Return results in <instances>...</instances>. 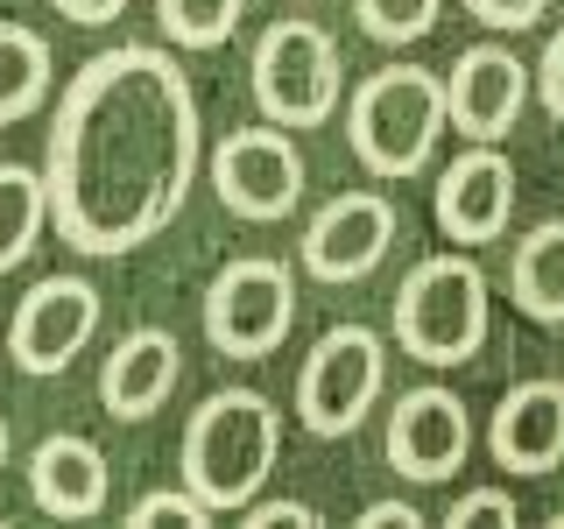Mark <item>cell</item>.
Returning <instances> with one entry per match:
<instances>
[{
    "label": "cell",
    "instance_id": "4316f807",
    "mask_svg": "<svg viewBox=\"0 0 564 529\" xmlns=\"http://www.w3.org/2000/svg\"><path fill=\"white\" fill-rule=\"evenodd\" d=\"M57 14H70V22H85V29H99V22H113V14H128V0H57Z\"/></svg>",
    "mask_w": 564,
    "mask_h": 529
},
{
    "label": "cell",
    "instance_id": "9c48e42d",
    "mask_svg": "<svg viewBox=\"0 0 564 529\" xmlns=\"http://www.w3.org/2000/svg\"><path fill=\"white\" fill-rule=\"evenodd\" d=\"M99 290L85 276H43L35 290L14 304V325H8V360L22 375H64L99 332Z\"/></svg>",
    "mask_w": 564,
    "mask_h": 529
},
{
    "label": "cell",
    "instance_id": "7402d4cb",
    "mask_svg": "<svg viewBox=\"0 0 564 529\" xmlns=\"http://www.w3.org/2000/svg\"><path fill=\"white\" fill-rule=\"evenodd\" d=\"M128 522H134V529H149V522H184V529H198V522H212V508H205L191 487H155V494H141V501L128 508Z\"/></svg>",
    "mask_w": 564,
    "mask_h": 529
},
{
    "label": "cell",
    "instance_id": "83f0119b",
    "mask_svg": "<svg viewBox=\"0 0 564 529\" xmlns=\"http://www.w3.org/2000/svg\"><path fill=\"white\" fill-rule=\"evenodd\" d=\"M360 522H375V529H381V522H395V529H410V522H423V516H416V508H410V501H375V508H360Z\"/></svg>",
    "mask_w": 564,
    "mask_h": 529
},
{
    "label": "cell",
    "instance_id": "4fadbf2b",
    "mask_svg": "<svg viewBox=\"0 0 564 529\" xmlns=\"http://www.w3.org/2000/svg\"><path fill=\"white\" fill-rule=\"evenodd\" d=\"M508 212H516V163H508L494 141H473L466 155H452L437 170V226L458 247H487L508 234Z\"/></svg>",
    "mask_w": 564,
    "mask_h": 529
},
{
    "label": "cell",
    "instance_id": "8992f818",
    "mask_svg": "<svg viewBox=\"0 0 564 529\" xmlns=\"http://www.w3.org/2000/svg\"><path fill=\"white\" fill-rule=\"evenodd\" d=\"M296 325V276L275 255H240L205 290V339L226 360H269Z\"/></svg>",
    "mask_w": 564,
    "mask_h": 529
},
{
    "label": "cell",
    "instance_id": "7c38bea8",
    "mask_svg": "<svg viewBox=\"0 0 564 529\" xmlns=\"http://www.w3.org/2000/svg\"><path fill=\"white\" fill-rule=\"evenodd\" d=\"M529 106V64L508 43H473L445 78V120L466 141H508Z\"/></svg>",
    "mask_w": 564,
    "mask_h": 529
},
{
    "label": "cell",
    "instance_id": "3957f363",
    "mask_svg": "<svg viewBox=\"0 0 564 529\" xmlns=\"http://www.w3.org/2000/svg\"><path fill=\"white\" fill-rule=\"evenodd\" d=\"M437 134H445V78L437 71L388 64L346 99V141L360 155V170L381 176V184L416 176L437 155Z\"/></svg>",
    "mask_w": 564,
    "mask_h": 529
},
{
    "label": "cell",
    "instance_id": "277c9868",
    "mask_svg": "<svg viewBox=\"0 0 564 529\" xmlns=\"http://www.w3.org/2000/svg\"><path fill=\"white\" fill-rule=\"evenodd\" d=\"M494 296L473 255H423L395 290V346L423 367H466L487 346Z\"/></svg>",
    "mask_w": 564,
    "mask_h": 529
},
{
    "label": "cell",
    "instance_id": "7a4b0ae2",
    "mask_svg": "<svg viewBox=\"0 0 564 529\" xmlns=\"http://www.w3.org/2000/svg\"><path fill=\"white\" fill-rule=\"evenodd\" d=\"M282 452V410L261 388H219L184 423V487L212 516H240L275 473Z\"/></svg>",
    "mask_w": 564,
    "mask_h": 529
},
{
    "label": "cell",
    "instance_id": "cb8c5ba5",
    "mask_svg": "<svg viewBox=\"0 0 564 529\" xmlns=\"http://www.w3.org/2000/svg\"><path fill=\"white\" fill-rule=\"evenodd\" d=\"M452 529H473V522H516V501H508V487H473L458 494V501L445 508Z\"/></svg>",
    "mask_w": 564,
    "mask_h": 529
},
{
    "label": "cell",
    "instance_id": "52a82bcc",
    "mask_svg": "<svg viewBox=\"0 0 564 529\" xmlns=\"http://www.w3.org/2000/svg\"><path fill=\"white\" fill-rule=\"evenodd\" d=\"M388 388V346L381 332L367 325H332L325 339L311 346L304 375H296V417H304L311 438H346L360 431L367 410Z\"/></svg>",
    "mask_w": 564,
    "mask_h": 529
},
{
    "label": "cell",
    "instance_id": "ffe728a7",
    "mask_svg": "<svg viewBox=\"0 0 564 529\" xmlns=\"http://www.w3.org/2000/svg\"><path fill=\"white\" fill-rule=\"evenodd\" d=\"M247 0H155V22L176 50H219L240 29Z\"/></svg>",
    "mask_w": 564,
    "mask_h": 529
},
{
    "label": "cell",
    "instance_id": "8fae6325",
    "mask_svg": "<svg viewBox=\"0 0 564 529\" xmlns=\"http://www.w3.org/2000/svg\"><path fill=\"white\" fill-rule=\"evenodd\" d=\"M395 247V205L381 191H339L304 226V269L317 282H367Z\"/></svg>",
    "mask_w": 564,
    "mask_h": 529
},
{
    "label": "cell",
    "instance_id": "f1b7e54d",
    "mask_svg": "<svg viewBox=\"0 0 564 529\" xmlns=\"http://www.w3.org/2000/svg\"><path fill=\"white\" fill-rule=\"evenodd\" d=\"M0 466H8V417H0Z\"/></svg>",
    "mask_w": 564,
    "mask_h": 529
},
{
    "label": "cell",
    "instance_id": "e0dca14e",
    "mask_svg": "<svg viewBox=\"0 0 564 529\" xmlns=\"http://www.w3.org/2000/svg\"><path fill=\"white\" fill-rule=\"evenodd\" d=\"M508 296L536 325H564V219L529 226L508 255Z\"/></svg>",
    "mask_w": 564,
    "mask_h": 529
},
{
    "label": "cell",
    "instance_id": "d6986e66",
    "mask_svg": "<svg viewBox=\"0 0 564 529\" xmlns=\"http://www.w3.org/2000/svg\"><path fill=\"white\" fill-rule=\"evenodd\" d=\"M50 205H43V170L29 163H0V276L22 269V261L43 247Z\"/></svg>",
    "mask_w": 564,
    "mask_h": 529
},
{
    "label": "cell",
    "instance_id": "44dd1931",
    "mask_svg": "<svg viewBox=\"0 0 564 529\" xmlns=\"http://www.w3.org/2000/svg\"><path fill=\"white\" fill-rule=\"evenodd\" d=\"M437 8L445 0H352V14L375 43H423L437 29Z\"/></svg>",
    "mask_w": 564,
    "mask_h": 529
},
{
    "label": "cell",
    "instance_id": "30bf717a",
    "mask_svg": "<svg viewBox=\"0 0 564 529\" xmlns=\"http://www.w3.org/2000/svg\"><path fill=\"white\" fill-rule=\"evenodd\" d=\"M466 452H473V417L452 388L423 381L410 396H395V410H388V466H395L402 481L437 487L466 466Z\"/></svg>",
    "mask_w": 564,
    "mask_h": 529
},
{
    "label": "cell",
    "instance_id": "5b68a950",
    "mask_svg": "<svg viewBox=\"0 0 564 529\" xmlns=\"http://www.w3.org/2000/svg\"><path fill=\"white\" fill-rule=\"evenodd\" d=\"M247 71H254L261 120H275V128H325V120L339 114L346 64H339V43H332L311 14H282V22L261 29Z\"/></svg>",
    "mask_w": 564,
    "mask_h": 529
},
{
    "label": "cell",
    "instance_id": "9a60e30c",
    "mask_svg": "<svg viewBox=\"0 0 564 529\" xmlns=\"http://www.w3.org/2000/svg\"><path fill=\"white\" fill-rule=\"evenodd\" d=\"M487 452L508 473H551L564 458V381H516L494 402Z\"/></svg>",
    "mask_w": 564,
    "mask_h": 529
},
{
    "label": "cell",
    "instance_id": "484cf974",
    "mask_svg": "<svg viewBox=\"0 0 564 529\" xmlns=\"http://www.w3.org/2000/svg\"><path fill=\"white\" fill-rule=\"evenodd\" d=\"M240 522H254V529H269V522H317V508L311 501H261V494H254V501L240 508Z\"/></svg>",
    "mask_w": 564,
    "mask_h": 529
},
{
    "label": "cell",
    "instance_id": "2e32d148",
    "mask_svg": "<svg viewBox=\"0 0 564 529\" xmlns=\"http://www.w3.org/2000/svg\"><path fill=\"white\" fill-rule=\"evenodd\" d=\"M170 388H176V339L163 325H134L99 367V402H106V417H120V423L155 417L170 402Z\"/></svg>",
    "mask_w": 564,
    "mask_h": 529
},
{
    "label": "cell",
    "instance_id": "d4e9b609",
    "mask_svg": "<svg viewBox=\"0 0 564 529\" xmlns=\"http://www.w3.org/2000/svg\"><path fill=\"white\" fill-rule=\"evenodd\" d=\"M536 99H543V114L564 128V29L543 43V64H536Z\"/></svg>",
    "mask_w": 564,
    "mask_h": 529
},
{
    "label": "cell",
    "instance_id": "5bb4252c",
    "mask_svg": "<svg viewBox=\"0 0 564 529\" xmlns=\"http://www.w3.org/2000/svg\"><path fill=\"white\" fill-rule=\"evenodd\" d=\"M106 494H113V473H106V452L78 431H57L29 452V501L57 522H93L106 516Z\"/></svg>",
    "mask_w": 564,
    "mask_h": 529
},
{
    "label": "cell",
    "instance_id": "ac0fdd59",
    "mask_svg": "<svg viewBox=\"0 0 564 529\" xmlns=\"http://www.w3.org/2000/svg\"><path fill=\"white\" fill-rule=\"evenodd\" d=\"M50 43L22 22H0V128H14V120H29L35 106L50 99Z\"/></svg>",
    "mask_w": 564,
    "mask_h": 529
},
{
    "label": "cell",
    "instance_id": "603a6c76",
    "mask_svg": "<svg viewBox=\"0 0 564 529\" xmlns=\"http://www.w3.org/2000/svg\"><path fill=\"white\" fill-rule=\"evenodd\" d=\"M458 8H466L480 29H501V35H516V29H536L551 0H458Z\"/></svg>",
    "mask_w": 564,
    "mask_h": 529
},
{
    "label": "cell",
    "instance_id": "6da1fadb",
    "mask_svg": "<svg viewBox=\"0 0 564 529\" xmlns=\"http://www.w3.org/2000/svg\"><path fill=\"white\" fill-rule=\"evenodd\" d=\"M198 163V93L176 57L149 43H113L64 85L57 120H50V226L78 255H134L184 212Z\"/></svg>",
    "mask_w": 564,
    "mask_h": 529
},
{
    "label": "cell",
    "instance_id": "ba28073f",
    "mask_svg": "<svg viewBox=\"0 0 564 529\" xmlns=\"http://www.w3.org/2000/svg\"><path fill=\"white\" fill-rule=\"evenodd\" d=\"M212 191L219 205L247 226L290 219L296 198H304V149L290 141V128H234L212 149Z\"/></svg>",
    "mask_w": 564,
    "mask_h": 529
}]
</instances>
